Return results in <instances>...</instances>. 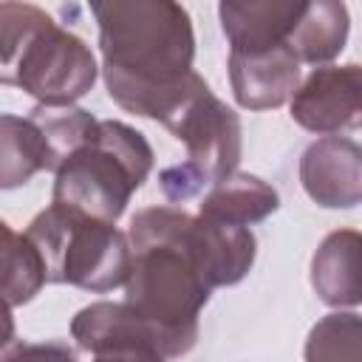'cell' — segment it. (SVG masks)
Returning a JSON list of instances; mask_svg holds the SVG:
<instances>
[{"mask_svg": "<svg viewBox=\"0 0 362 362\" xmlns=\"http://www.w3.org/2000/svg\"><path fill=\"white\" fill-rule=\"evenodd\" d=\"M99 25L102 74L110 99L127 113L164 127L209 85L192 71L195 34L184 6L173 0L90 3Z\"/></svg>", "mask_w": 362, "mask_h": 362, "instance_id": "6da1fadb", "label": "cell"}, {"mask_svg": "<svg viewBox=\"0 0 362 362\" xmlns=\"http://www.w3.org/2000/svg\"><path fill=\"white\" fill-rule=\"evenodd\" d=\"M127 238L133 263L124 303L164 328L198 337V314L212 286L198 255L195 215L175 206H144L130 218Z\"/></svg>", "mask_w": 362, "mask_h": 362, "instance_id": "7a4b0ae2", "label": "cell"}, {"mask_svg": "<svg viewBox=\"0 0 362 362\" xmlns=\"http://www.w3.org/2000/svg\"><path fill=\"white\" fill-rule=\"evenodd\" d=\"M3 85H17L45 107H71L96 82V59L82 37L28 3H0Z\"/></svg>", "mask_w": 362, "mask_h": 362, "instance_id": "3957f363", "label": "cell"}, {"mask_svg": "<svg viewBox=\"0 0 362 362\" xmlns=\"http://www.w3.org/2000/svg\"><path fill=\"white\" fill-rule=\"evenodd\" d=\"M153 170V147L144 133L124 122H96L88 139L54 173L51 204L116 223L130 204V195Z\"/></svg>", "mask_w": 362, "mask_h": 362, "instance_id": "277c9868", "label": "cell"}, {"mask_svg": "<svg viewBox=\"0 0 362 362\" xmlns=\"http://www.w3.org/2000/svg\"><path fill=\"white\" fill-rule=\"evenodd\" d=\"M25 238L37 246L48 283H68L96 294L127 283L133 249L130 238L113 223L51 204L28 223Z\"/></svg>", "mask_w": 362, "mask_h": 362, "instance_id": "5b68a950", "label": "cell"}, {"mask_svg": "<svg viewBox=\"0 0 362 362\" xmlns=\"http://www.w3.org/2000/svg\"><path fill=\"white\" fill-rule=\"evenodd\" d=\"M167 130L187 147V161L173 164L158 175L161 192L173 204H181L198 195L204 187H215L238 173L243 147L240 116L212 90L201 93L187 110H181Z\"/></svg>", "mask_w": 362, "mask_h": 362, "instance_id": "8992f818", "label": "cell"}, {"mask_svg": "<svg viewBox=\"0 0 362 362\" xmlns=\"http://www.w3.org/2000/svg\"><path fill=\"white\" fill-rule=\"evenodd\" d=\"M71 337L88 354L110 351H153L164 359H175L192 351L195 334H181L139 314L130 303L99 300L76 311L71 320Z\"/></svg>", "mask_w": 362, "mask_h": 362, "instance_id": "52a82bcc", "label": "cell"}, {"mask_svg": "<svg viewBox=\"0 0 362 362\" xmlns=\"http://www.w3.org/2000/svg\"><path fill=\"white\" fill-rule=\"evenodd\" d=\"M291 119L320 136L362 127V65L314 68L291 96Z\"/></svg>", "mask_w": 362, "mask_h": 362, "instance_id": "ba28073f", "label": "cell"}, {"mask_svg": "<svg viewBox=\"0 0 362 362\" xmlns=\"http://www.w3.org/2000/svg\"><path fill=\"white\" fill-rule=\"evenodd\" d=\"M305 195L325 209L362 204V144L345 136H325L305 147L300 158Z\"/></svg>", "mask_w": 362, "mask_h": 362, "instance_id": "9c48e42d", "label": "cell"}, {"mask_svg": "<svg viewBox=\"0 0 362 362\" xmlns=\"http://www.w3.org/2000/svg\"><path fill=\"white\" fill-rule=\"evenodd\" d=\"M229 82L235 102L246 110H269L286 105L300 88V62L288 45L269 51H229Z\"/></svg>", "mask_w": 362, "mask_h": 362, "instance_id": "30bf717a", "label": "cell"}, {"mask_svg": "<svg viewBox=\"0 0 362 362\" xmlns=\"http://www.w3.org/2000/svg\"><path fill=\"white\" fill-rule=\"evenodd\" d=\"M303 11V0H223L218 6L221 28L238 54L286 45Z\"/></svg>", "mask_w": 362, "mask_h": 362, "instance_id": "8fae6325", "label": "cell"}, {"mask_svg": "<svg viewBox=\"0 0 362 362\" xmlns=\"http://www.w3.org/2000/svg\"><path fill=\"white\" fill-rule=\"evenodd\" d=\"M311 286L325 305H362V232L334 229L311 257Z\"/></svg>", "mask_w": 362, "mask_h": 362, "instance_id": "7c38bea8", "label": "cell"}, {"mask_svg": "<svg viewBox=\"0 0 362 362\" xmlns=\"http://www.w3.org/2000/svg\"><path fill=\"white\" fill-rule=\"evenodd\" d=\"M195 238L198 255L212 288L240 283L257 255V240L249 226L215 223L204 215H195Z\"/></svg>", "mask_w": 362, "mask_h": 362, "instance_id": "4fadbf2b", "label": "cell"}, {"mask_svg": "<svg viewBox=\"0 0 362 362\" xmlns=\"http://www.w3.org/2000/svg\"><path fill=\"white\" fill-rule=\"evenodd\" d=\"M277 206H280V195L272 184H266L252 173H232L204 195L198 215L215 223L252 226L269 218Z\"/></svg>", "mask_w": 362, "mask_h": 362, "instance_id": "5bb4252c", "label": "cell"}, {"mask_svg": "<svg viewBox=\"0 0 362 362\" xmlns=\"http://www.w3.org/2000/svg\"><path fill=\"white\" fill-rule=\"evenodd\" d=\"M0 184L3 189H14L25 184L31 175L42 170L57 173L54 150L42 133V127L31 116H0Z\"/></svg>", "mask_w": 362, "mask_h": 362, "instance_id": "9a60e30c", "label": "cell"}, {"mask_svg": "<svg viewBox=\"0 0 362 362\" xmlns=\"http://www.w3.org/2000/svg\"><path fill=\"white\" fill-rule=\"evenodd\" d=\"M348 31H351V17L345 3L317 0V3H305V11L300 14L286 45L291 48L297 62L325 65L334 57H339V51L345 48Z\"/></svg>", "mask_w": 362, "mask_h": 362, "instance_id": "2e32d148", "label": "cell"}, {"mask_svg": "<svg viewBox=\"0 0 362 362\" xmlns=\"http://www.w3.org/2000/svg\"><path fill=\"white\" fill-rule=\"evenodd\" d=\"M3 294L8 308L28 303L48 283L37 246L25 238V232L17 235L8 223H3Z\"/></svg>", "mask_w": 362, "mask_h": 362, "instance_id": "e0dca14e", "label": "cell"}, {"mask_svg": "<svg viewBox=\"0 0 362 362\" xmlns=\"http://www.w3.org/2000/svg\"><path fill=\"white\" fill-rule=\"evenodd\" d=\"M303 354L305 362H362V314H325L308 331Z\"/></svg>", "mask_w": 362, "mask_h": 362, "instance_id": "ac0fdd59", "label": "cell"}, {"mask_svg": "<svg viewBox=\"0 0 362 362\" xmlns=\"http://www.w3.org/2000/svg\"><path fill=\"white\" fill-rule=\"evenodd\" d=\"M3 362H76V354L62 342H17L6 348Z\"/></svg>", "mask_w": 362, "mask_h": 362, "instance_id": "d6986e66", "label": "cell"}, {"mask_svg": "<svg viewBox=\"0 0 362 362\" xmlns=\"http://www.w3.org/2000/svg\"><path fill=\"white\" fill-rule=\"evenodd\" d=\"M93 362H164V356L153 351H110V354H96Z\"/></svg>", "mask_w": 362, "mask_h": 362, "instance_id": "ffe728a7", "label": "cell"}]
</instances>
